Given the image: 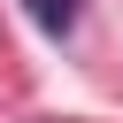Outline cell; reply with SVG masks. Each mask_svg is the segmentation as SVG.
I'll return each mask as SVG.
<instances>
[{
	"label": "cell",
	"mask_w": 123,
	"mask_h": 123,
	"mask_svg": "<svg viewBox=\"0 0 123 123\" xmlns=\"http://www.w3.org/2000/svg\"><path fill=\"white\" fill-rule=\"evenodd\" d=\"M23 8H31V23H38L46 38H69V31H77V0H23Z\"/></svg>",
	"instance_id": "obj_1"
}]
</instances>
